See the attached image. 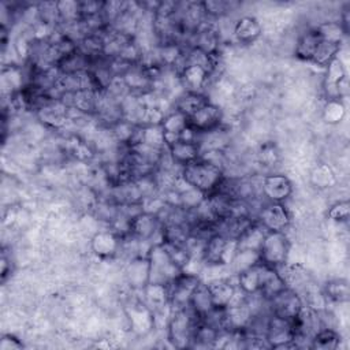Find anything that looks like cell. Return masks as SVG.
<instances>
[{"instance_id": "6da1fadb", "label": "cell", "mask_w": 350, "mask_h": 350, "mask_svg": "<svg viewBox=\"0 0 350 350\" xmlns=\"http://www.w3.org/2000/svg\"><path fill=\"white\" fill-rule=\"evenodd\" d=\"M179 174L187 186L201 191L205 196L215 193L226 178L221 165L204 157L185 164L180 167Z\"/></svg>"}, {"instance_id": "7a4b0ae2", "label": "cell", "mask_w": 350, "mask_h": 350, "mask_svg": "<svg viewBox=\"0 0 350 350\" xmlns=\"http://www.w3.org/2000/svg\"><path fill=\"white\" fill-rule=\"evenodd\" d=\"M198 323L200 317L190 308L172 310L167 321V339L174 347H191Z\"/></svg>"}, {"instance_id": "3957f363", "label": "cell", "mask_w": 350, "mask_h": 350, "mask_svg": "<svg viewBox=\"0 0 350 350\" xmlns=\"http://www.w3.org/2000/svg\"><path fill=\"white\" fill-rule=\"evenodd\" d=\"M146 257L150 265L149 283H159L168 286L183 269L171 258L163 242L149 246Z\"/></svg>"}, {"instance_id": "277c9868", "label": "cell", "mask_w": 350, "mask_h": 350, "mask_svg": "<svg viewBox=\"0 0 350 350\" xmlns=\"http://www.w3.org/2000/svg\"><path fill=\"white\" fill-rule=\"evenodd\" d=\"M290 253V239L286 231H267L258 250L260 262L280 269L286 265Z\"/></svg>"}, {"instance_id": "5b68a950", "label": "cell", "mask_w": 350, "mask_h": 350, "mask_svg": "<svg viewBox=\"0 0 350 350\" xmlns=\"http://www.w3.org/2000/svg\"><path fill=\"white\" fill-rule=\"evenodd\" d=\"M267 304L269 314L278 316L288 321H293L304 308L302 298L294 288L290 287H284L278 294L267 299Z\"/></svg>"}, {"instance_id": "8992f818", "label": "cell", "mask_w": 350, "mask_h": 350, "mask_svg": "<svg viewBox=\"0 0 350 350\" xmlns=\"http://www.w3.org/2000/svg\"><path fill=\"white\" fill-rule=\"evenodd\" d=\"M197 273L183 271L168 284V297L172 310L186 309L190 305V298L193 291L200 283Z\"/></svg>"}, {"instance_id": "52a82bcc", "label": "cell", "mask_w": 350, "mask_h": 350, "mask_svg": "<svg viewBox=\"0 0 350 350\" xmlns=\"http://www.w3.org/2000/svg\"><path fill=\"white\" fill-rule=\"evenodd\" d=\"M138 241L142 242H149L156 237L160 238V241H164V234H163V223L160 221L159 216L153 212L142 211L138 215H135L133 219H130V234Z\"/></svg>"}, {"instance_id": "ba28073f", "label": "cell", "mask_w": 350, "mask_h": 350, "mask_svg": "<svg viewBox=\"0 0 350 350\" xmlns=\"http://www.w3.org/2000/svg\"><path fill=\"white\" fill-rule=\"evenodd\" d=\"M267 231H286L291 223V213L283 202L267 201L256 216Z\"/></svg>"}, {"instance_id": "9c48e42d", "label": "cell", "mask_w": 350, "mask_h": 350, "mask_svg": "<svg viewBox=\"0 0 350 350\" xmlns=\"http://www.w3.org/2000/svg\"><path fill=\"white\" fill-rule=\"evenodd\" d=\"M265 339L271 349L297 347L294 342L293 324L288 320L269 314L265 328Z\"/></svg>"}, {"instance_id": "30bf717a", "label": "cell", "mask_w": 350, "mask_h": 350, "mask_svg": "<svg viewBox=\"0 0 350 350\" xmlns=\"http://www.w3.org/2000/svg\"><path fill=\"white\" fill-rule=\"evenodd\" d=\"M234 242V239L227 238L223 234H213L209 237L201 250V260L206 265L211 267H219L230 262L228 254H230V245ZM232 258V254H230Z\"/></svg>"}, {"instance_id": "8fae6325", "label": "cell", "mask_w": 350, "mask_h": 350, "mask_svg": "<svg viewBox=\"0 0 350 350\" xmlns=\"http://www.w3.org/2000/svg\"><path fill=\"white\" fill-rule=\"evenodd\" d=\"M260 190L267 201L284 202L293 193V183L284 174H269L261 179Z\"/></svg>"}, {"instance_id": "7c38bea8", "label": "cell", "mask_w": 350, "mask_h": 350, "mask_svg": "<svg viewBox=\"0 0 350 350\" xmlns=\"http://www.w3.org/2000/svg\"><path fill=\"white\" fill-rule=\"evenodd\" d=\"M122 243L123 238L113 230H101L92 237L90 249L98 258L108 260L113 258L122 250Z\"/></svg>"}, {"instance_id": "4fadbf2b", "label": "cell", "mask_w": 350, "mask_h": 350, "mask_svg": "<svg viewBox=\"0 0 350 350\" xmlns=\"http://www.w3.org/2000/svg\"><path fill=\"white\" fill-rule=\"evenodd\" d=\"M70 111L71 109L62 101V98H51L36 111V115L45 126L51 129H63L71 119Z\"/></svg>"}, {"instance_id": "5bb4252c", "label": "cell", "mask_w": 350, "mask_h": 350, "mask_svg": "<svg viewBox=\"0 0 350 350\" xmlns=\"http://www.w3.org/2000/svg\"><path fill=\"white\" fill-rule=\"evenodd\" d=\"M187 120L189 126H191L197 133L204 134L221 126L223 112L216 104L209 101L202 105L196 113H193Z\"/></svg>"}, {"instance_id": "9a60e30c", "label": "cell", "mask_w": 350, "mask_h": 350, "mask_svg": "<svg viewBox=\"0 0 350 350\" xmlns=\"http://www.w3.org/2000/svg\"><path fill=\"white\" fill-rule=\"evenodd\" d=\"M124 278L127 284L133 290L142 291L148 286L149 278H150V265H149L148 257L146 256L133 257L124 269Z\"/></svg>"}, {"instance_id": "2e32d148", "label": "cell", "mask_w": 350, "mask_h": 350, "mask_svg": "<svg viewBox=\"0 0 350 350\" xmlns=\"http://www.w3.org/2000/svg\"><path fill=\"white\" fill-rule=\"evenodd\" d=\"M211 77L209 71L196 64H185L178 72V79L186 92L204 93L202 90Z\"/></svg>"}, {"instance_id": "e0dca14e", "label": "cell", "mask_w": 350, "mask_h": 350, "mask_svg": "<svg viewBox=\"0 0 350 350\" xmlns=\"http://www.w3.org/2000/svg\"><path fill=\"white\" fill-rule=\"evenodd\" d=\"M167 153L175 165L183 167L185 164L201 157V146L197 141L178 139L167 146Z\"/></svg>"}, {"instance_id": "ac0fdd59", "label": "cell", "mask_w": 350, "mask_h": 350, "mask_svg": "<svg viewBox=\"0 0 350 350\" xmlns=\"http://www.w3.org/2000/svg\"><path fill=\"white\" fill-rule=\"evenodd\" d=\"M284 287L287 286L279 269L260 262V288L257 294L264 299H269Z\"/></svg>"}, {"instance_id": "d6986e66", "label": "cell", "mask_w": 350, "mask_h": 350, "mask_svg": "<svg viewBox=\"0 0 350 350\" xmlns=\"http://www.w3.org/2000/svg\"><path fill=\"white\" fill-rule=\"evenodd\" d=\"M237 284V283H235ZM228 279H213L206 282L215 308H227L237 299V286Z\"/></svg>"}, {"instance_id": "ffe728a7", "label": "cell", "mask_w": 350, "mask_h": 350, "mask_svg": "<svg viewBox=\"0 0 350 350\" xmlns=\"http://www.w3.org/2000/svg\"><path fill=\"white\" fill-rule=\"evenodd\" d=\"M265 234L267 230L257 220H253L235 239V250H252L258 253Z\"/></svg>"}, {"instance_id": "44dd1931", "label": "cell", "mask_w": 350, "mask_h": 350, "mask_svg": "<svg viewBox=\"0 0 350 350\" xmlns=\"http://www.w3.org/2000/svg\"><path fill=\"white\" fill-rule=\"evenodd\" d=\"M187 124H189V120L182 112L174 109L170 113H165L161 123H160V126L163 129V133H164L165 146L178 141L179 137H180V133L185 130V127Z\"/></svg>"}, {"instance_id": "7402d4cb", "label": "cell", "mask_w": 350, "mask_h": 350, "mask_svg": "<svg viewBox=\"0 0 350 350\" xmlns=\"http://www.w3.org/2000/svg\"><path fill=\"white\" fill-rule=\"evenodd\" d=\"M262 33L261 23L250 15L241 16L234 25V36L242 44L254 42Z\"/></svg>"}, {"instance_id": "603a6c76", "label": "cell", "mask_w": 350, "mask_h": 350, "mask_svg": "<svg viewBox=\"0 0 350 350\" xmlns=\"http://www.w3.org/2000/svg\"><path fill=\"white\" fill-rule=\"evenodd\" d=\"M320 42H321V36L317 33V30L316 29L308 30L298 38L295 44V56L301 60L312 62Z\"/></svg>"}, {"instance_id": "cb8c5ba5", "label": "cell", "mask_w": 350, "mask_h": 350, "mask_svg": "<svg viewBox=\"0 0 350 350\" xmlns=\"http://www.w3.org/2000/svg\"><path fill=\"white\" fill-rule=\"evenodd\" d=\"M209 103L208 96L198 92H183L175 101V109L182 112L187 119L196 113L202 105Z\"/></svg>"}, {"instance_id": "d4e9b609", "label": "cell", "mask_w": 350, "mask_h": 350, "mask_svg": "<svg viewBox=\"0 0 350 350\" xmlns=\"http://www.w3.org/2000/svg\"><path fill=\"white\" fill-rule=\"evenodd\" d=\"M189 308L200 317L202 319L205 314H208L213 308V302H212V297L211 293L206 287L205 282H200L198 286L196 287V290L191 294L190 298V305Z\"/></svg>"}, {"instance_id": "484cf974", "label": "cell", "mask_w": 350, "mask_h": 350, "mask_svg": "<svg viewBox=\"0 0 350 350\" xmlns=\"http://www.w3.org/2000/svg\"><path fill=\"white\" fill-rule=\"evenodd\" d=\"M237 287L245 295L257 294L260 288V262L237 273Z\"/></svg>"}, {"instance_id": "4316f807", "label": "cell", "mask_w": 350, "mask_h": 350, "mask_svg": "<svg viewBox=\"0 0 350 350\" xmlns=\"http://www.w3.org/2000/svg\"><path fill=\"white\" fill-rule=\"evenodd\" d=\"M340 335L328 327H321L310 339L308 347L314 350H335L339 346Z\"/></svg>"}, {"instance_id": "83f0119b", "label": "cell", "mask_w": 350, "mask_h": 350, "mask_svg": "<svg viewBox=\"0 0 350 350\" xmlns=\"http://www.w3.org/2000/svg\"><path fill=\"white\" fill-rule=\"evenodd\" d=\"M324 295L334 302H346L349 299V284L345 279H332L324 286Z\"/></svg>"}, {"instance_id": "f1b7e54d", "label": "cell", "mask_w": 350, "mask_h": 350, "mask_svg": "<svg viewBox=\"0 0 350 350\" xmlns=\"http://www.w3.org/2000/svg\"><path fill=\"white\" fill-rule=\"evenodd\" d=\"M346 108L342 100H327L323 108V119L328 124H338L343 120Z\"/></svg>"}, {"instance_id": "f546056e", "label": "cell", "mask_w": 350, "mask_h": 350, "mask_svg": "<svg viewBox=\"0 0 350 350\" xmlns=\"http://www.w3.org/2000/svg\"><path fill=\"white\" fill-rule=\"evenodd\" d=\"M231 4L230 1H223V0H209V1H202V10L205 12V16H212V18H220L228 11H231Z\"/></svg>"}, {"instance_id": "4dcf8cb0", "label": "cell", "mask_w": 350, "mask_h": 350, "mask_svg": "<svg viewBox=\"0 0 350 350\" xmlns=\"http://www.w3.org/2000/svg\"><path fill=\"white\" fill-rule=\"evenodd\" d=\"M327 216L329 220L335 223H345L349 220L350 216V202L347 200H342L335 202L334 205L329 206Z\"/></svg>"}, {"instance_id": "1f68e13d", "label": "cell", "mask_w": 350, "mask_h": 350, "mask_svg": "<svg viewBox=\"0 0 350 350\" xmlns=\"http://www.w3.org/2000/svg\"><path fill=\"white\" fill-rule=\"evenodd\" d=\"M258 157H260V161L264 163V165H273V163L278 161L279 153H278L275 145L267 144L262 146L261 152L258 153Z\"/></svg>"}, {"instance_id": "d6a6232c", "label": "cell", "mask_w": 350, "mask_h": 350, "mask_svg": "<svg viewBox=\"0 0 350 350\" xmlns=\"http://www.w3.org/2000/svg\"><path fill=\"white\" fill-rule=\"evenodd\" d=\"M22 347H23V343L16 336H14L11 334L1 336V340H0L1 350H19Z\"/></svg>"}, {"instance_id": "836d02e7", "label": "cell", "mask_w": 350, "mask_h": 350, "mask_svg": "<svg viewBox=\"0 0 350 350\" xmlns=\"http://www.w3.org/2000/svg\"><path fill=\"white\" fill-rule=\"evenodd\" d=\"M11 260L5 256V253L3 252V254H1V280L4 282L5 279H7V276L11 273V269H8V264H11L10 262Z\"/></svg>"}]
</instances>
